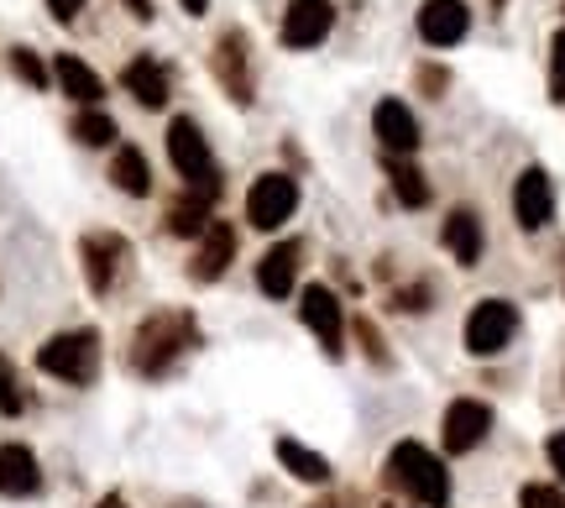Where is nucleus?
<instances>
[{"label":"nucleus","instance_id":"obj_1","mask_svg":"<svg viewBox=\"0 0 565 508\" xmlns=\"http://www.w3.org/2000/svg\"><path fill=\"white\" fill-rule=\"evenodd\" d=\"M194 346H200L194 315H183V309H158V315H147V320L137 326L131 367H137L141 378H162V372L179 362L183 351H194Z\"/></svg>","mask_w":565,"mask_h":508},{"label":"nucleus","instance_id":"obj_2","mask_svg":"<svg viewBox=\"0 0 565 508\" xmlns=\"http://www.w3.org/2000/svg\"><path fill=\"white\" fill-rule=\"evenodd\" d=\"M387 477H393V488H404L414 504L424 508H445L450 504V472L445 462L435 456L429 446L419 441H398L393 456H387Z\"/></svg>","mask_w":565,"mask_h":508},{"label":"nucleus","instance_id":"obj_3","mask_svg":"<svg viewBox=\"0 0 565 508\" xmlns=\"http://www.w3.org/2000/svg\"><path fill=\"white\" fill-rule=\"evenodd\" d=\"M38 367L47 378H58V383H95V372H100V336L95 330H63L53 341L38 351Z\"/></svg>","mask_w":565,"mask_h":508},{"label":"nucleus","instance_id":"obj_4","mask_svg":"<svg viewBox=\"0 0 565 508\" xmlns=\"http://www.w3.org/2000/svg\"><path fill=\"white\" fill-rule=\"evenodd\" d=\"M299 210V179L294 173H257L246 189V221L257 231H278Z\"/></svg>","mask_w":565,"mask_h":508},{"label":"nucleus","instance_id":"obj_5","mask_svg":"<svg viewBox=\"0 0 565 508\" xmlns=\"http://www.w3.org/2000/svg\"><path fill=\"white\" fill-rule=\"evenodd\" d=\"M513 336H519V309L508 299H482L466 315V351L471 357H498V351H508Z\"/></svg>","mask_w":565,"mask_h":508},{"label":"nucleus","instance_id":"obj_6","mask_svg":"<svg viewBox=\"0 0 565 508\" xmlns=\"http://www.w3.org/2000/svg\"><path fill=\"white\" fill-rule=\"evenodd\" d=\"M168 163L179 168L183 179L200 189V179L215 189V163H210V142H204V131L194 116H173L168 121Z\"/></svg>","mask_w":565,"mask_h":508},{"label":"nucleus","instance_id":"obj_7","mask_svg":"<svg viewBox=\"0 0 565 508\" xmlns=\"http://www.w3.org/2000/svg\"><path fill=\"white\" fill-rule=\"evenodd\" d=\"M299 315H303V326L315 330V341L324 346V357H341L345 351V309H341V299H335V288L309 284L299 294Z\"/></svg>","mask_w":565,"mask_h":508},{"label":"nucleus","instance_id":"obj_8","mask_svg":"<svg viewBox=\"0 0 565 508\" xmlns=\"http://www.w3.org/2000/svg\"><path fill=\"white\" fill-rule=\"evenodd\" d=\"M487 430H492V409L482 399H450L445 404V420H440V441L450 456H466V451H477L487 441Z\"/></svg>","mask_w":565,"mask_h":508},{"label":"nucleus","instance_id":"obj_9","mask_svg":"<svg viewBox=\"0 0 565 508\" xmlns=\"http://www.w3.org/2000/svg\"><path fill=\"white\" fill-rule=\"evenodd\" d=\"M335 27V6L330 0H288L282 11V47H320Z\"/></svg>","mask_w":565,"mask_h":508},{"label":"nucleus","instance_id":"obj_10","mask_svg":"<svg viewBox=\"0 0 565 508\" xmlns=\"http://www.w3.org/2000/svg\"><path fill=\"white\" fill-rule=\"evenodd\" d=\"M79 257H84V273H89V288L95 294H110L116 278H121V263H126V242L116 231H89L79 242Z\"/></svg>","mask_w":565,"mask_h":508},{"label":"nucleus","instance_id":"obj_11","mask_svg":"<svg viewBox=\"0 0 565 508\" xmlns=\"http://www.w3.org/2000/svg\"><path fill=\"white\" fill-rule=\"evenodd\" d=\"M513 215L524 231H545L555 221V189H550L545 168H524L519 183H513Z\"/></svg>","mask_w":565,"mask_h":508},{"label":"nucleus","instance_id":"obj_12","mask_svg":"<svg viewBox=\"0 0 565 508\" xmlns=\"http://www.w3.org/2000/svg\"><path fill=\"white\" fill-rule=\"evenodd\" d=\"M471 32V11L466 0H424L419 6V38L429 47H456Z\"/></svg>","mask_w":565,"mask_h":508},{"label":"nucleus","instance_id":"obj_13","mask_svg":"<svg viewBox=\"0 0 565 508\" xmlns=\"http://www.w3.org/2000/svg\"><path fill=\"white\" fill-rule=\"evenodd\" d=\"M372 131H377V142H383L387 158H408V152L419 147V121H414V110H408L404 100H377Z\"/></svg>","mask_w":565,"mask_h":508},{"label":"nucleus","instance_id":"obj_14","mask_svg":"<svg viewBox=\"0 0 565 508\" xmlns=\"http://www.w3.org/2000/svg\"><path fill=\"white\" fill-rule=\"evenodd\" d=\"M231 257H236V225H231V221H210V231H204L200 246H194L189 278H194V284H215L225 267H231Z\"/></svg>","mask_w":565,"mask_h":508},{"label":"nucleus","instance_id":"obj_15","mask_svg":"<svg viewBox=\"0 0 565 508\" xmlns=\"http://www.w3.org/2000/svg\"><path fill=\"white\" fill-rule=\"evenodd\" d=\"M299 263H303V242H278L263 252V263H257V288H263L267 299H288L294 284H299Z\"/></svg>","mask_w":565,"mask_h":508},{"label":"nucleus","instance_id":"obj_16","mask_svg":"<svg viewBox=\"0 0 565 508\" xmlns=\"http://www.w3.org/2000/svg\"><path fill=\"white\" fill-rule=\"evenodd\" d=\"M42 488V467L32 446H21V441H6L0 446V498H32Z\"/></svg>","mask_w":565,"mask_h":508},{"label":"nucleus","instance_id":"obj_17","mask_svg":"<svg viewBox=\"0 0 565 508\" xmlns=\"http://www.w3.org/2000/svg\"><path fill=\"white\" fill-rule=\"evenodd\" d=\"M440 242H445V252H450L461 267H477V263H482V246H487L482 215H477V210H466V204H461V210H450V215H445Z\"/></svg>","mask_w":565,"mask_h":508},{"label":"nucleus","instance_id":"obj_18","mask_svg":"<svg viewBox=\"0 0 565 508\" xmlns=\"http://www.w3.org/2000/svg\"><path fill=\"white\" fill-rule=\"evenodd\" d=\"M215 74H221V84L231 89V100L252 105V74H246V38L242 32H225V38L215 42Z\"/></svg>","mask_w":565,"mask_h":508},{"label":"nucleus","instance_id":"obj_19","mask_svg":"<svg viewBox=\"0 0 565 508\" xmlns=\"http://www.w3.org/2000/svg\"><path fill=\"white\" fill-rule=\"evenodd\" d=\"M53 80H58V89L68 100H79V105L105 100V80L84 59H74V53H58V59H53Z\"/></svg>","mask_w":565,"mask_h":508},{"label":"nucleus","instance_id":"obj_20","mask_svg":"<svg viewBox=\"0 0 565 508\" xmlns=\"http://www.w3.org/2000/svg\"><path fill=\"white\" fill-rule=\"evenodd\" d=\"M121 84H126V95H137L141 110H162L168 105V74L158 68V59H131L121 68Z\"/></svg>","mask_w":565,"mask_h":508},{"label":"nucleus","instance_id":"obj_21","mask_svg":"<svg viewBox=\"0 0 565 508\" xmlns=\"http://www.w3.org/2000/svg\"><path fill=\"white\" fill-rule=\"evenodd\" d=\"M273 456L282 462L288 477H299L309 488H324V483H330V462H324L320 451H309L303 441H294V435H278V441H273Z\"/></svg>","mask_w":565,"mask_h":508},{"label":"nucleus","instance_id":"obj_22","mask_svg":"<svg viewBox=\"0 0 565 508\" xmlns=\"http://www.w3.org/2000/svg\"><path fill=\"white\" fill-rule=\"evenodd\" d=\"M110 183H116L121 194H131V200H147V194H152V168L141 158V147H131V142L116 147V158H110Z\"/></svg>","mask_w":565,"mask_h":508},{"label":"nucleus","instance_id":"obj_23","mask_svg":"<svg viewBox=\"0 0 565 508\" xmlns=\"http://www.w3.org/2000/svg\"><path fill=\"white\" fill-rule=\"evenodd\" d=\"M383 168H387V183H393V194H398L408 210L429 204V179H424V173L408 163V158H383Z\"/></svg>","mask_w":565,"mask_h":508},{"label":"nucleus","instance_id":"obj_24","mask_svg":"<svg viewBox=\"0 0 565 508\" xmlns=\"http://www.w3.org/2000/svg\"><path fill=\"white\" fill-rule=\"evenodd\" d=\"M210 200H200V194H189V200H179L173 210H168V225H173V236H194L200 242L204 231H210Z\"/></svg>","mask_w":565,"mask_h":508},{"label":"nucleus","instance_id":"obj_25","mask_svg":"<svg viewBox=\"0 0 565 508\" xmlns=\"http://www.w3.org/2000/svg\"><path fill=\"white\" fill-rule=\"evenodd\" d=\"M74 137H79L84 147H110L121 131H116V121H110L105 110H84L79 121H74Z\"/></svg>","mask_w":565,"mask_h":508},{"label":"nucleus","instance_id":"obj_26","mask_svg":"<svg viewBox=\"0 0 565 508\" xmlns=\"http://www.w3.org/2000/svg\"><path fill=\"white\" fill-rule=\"evenodd\" d=\"M21 409H26V393H21V378H17V367L0 357V414L6 420H17Z\"/></svg>","mask_w":565,"mask_h":508},{"label":"nucleus","instance_id":"obj_27","mask_svg":"<svg viewBox=\"0 0 565 508\" xmlns=\"http://www.w3.org/2000/svg\"><path fill=\"white\" fill-rule=\"evenodd\" d=\"M550 100L565 105V27L550 38Z\"/></svg>","mask_w":565,"mask_h":508},{"label":"nucleus","instance_id":"obj_28","mask_svg":"<svg viewBox=\"0 0 565 508\" xmlns=\"http://www.w3.org/2000/svg\"><path fill=\"white\" fill-rule=\"evenodd\" d=\"M11 68H17V80L32 84V89H42V84H47V68H42V59L32 53V47H11Z\"/></svg>","mask_w":565,"mask_h":508},{"label":"nucleus","instance_id":"obj_29","mask_svg":"<svg viewBox=\"0 0 565 508\" xmlns=\"http://www.w3.org/2000/svg\"><path fill=\"white\" fill-rule=\"evenodd\" d=\"M519 508H565V493L550 483H524L519 488Z\"/></svg>","mask_w":565,"mask_h":508},{"label":"nucleus","instance_id":"obj_30","mask_svg":"<svg viewBox=\"0 0 565 508\" xmlns=\"http://www.w3.org/2000/svg\"><path fill=\"white\" fill-rule=\"evenodd\" d=\"M356 341H362V351L366 357H372V362H387V351H383V336H377V326H372V320H356Z\"/></svg>","mask_w":565,"mask_h":508},{"label":"nucleus","instance_id":"obj_31","mask_svg":"<svg viewBox=\"0 0 565 508\" xmlns=\"http://www.w3.org/2000/svg\"><path fill=\"white\" fill-rule=\"evenodd\" d=\"M393 305H398V309H408V315H419V309H429V284L398 288V294H393Z\"/></svg>","mask_w":565,"mask_h":508},{"label":"nucleus","instance_id":"obj_32","mask_svg":"<svg viewBox=\"0 0 565 508\" xmlns=\"http://www.w3.org/2000/svg\"><path fill=\"white\" fill-rule=\"evenodd\" d=\"M545 456H550V472L565 483V430H555V435L545 441Z\"/></svg>","mask_w":565,"mask_h":508},{"label":"nucleus","instance_id":"obj_33","mask_svg":"<svg viewBox=\"0 0 565 508\" xmlns=\"http://www.w3.org/2000/svg\"><path fill=\"white\" fill-rule=\"evenodd\" d=\"M47 11H53L58 21H74L84 11V0H47Z\"/></svg>","mask_w":565,"mask_h":508},{"label":"nucleus","instance_id":"obj_34","mask_svg":"<svg viewBox=\"0 0 565 508\" xmlns=\"http://www.w3.org/2000/svg\"><path fill=\"white\" fill-rule=\"evenodd\" d=\"M419 84L424 89H445V74L440 68H419Z\"/></svg>","mask_w":565,"mask_h":508},{"label":"nucleus","instance_id":"obj_35","mask_svg":"<svg viewBox=\"0 0 565 508\" xmlns=\"http://www.w3.org/2000/svg\"><path fill=\"white\" fill-rule=\"evenodd\" d=\"M126 11L137 21H152V0H126Z\"/></svg>","mask_w":565,"mask_h":508},{"label":"nucleus","instance_id":"obj_36","mask_svg":"<svg viewBox=\"0 0 565 508\" xmlns=\"http://www.w3.org/2000/svg\"><path fill=\"white\" fill-rule=\"evenodd\" d=\"M183 11H189V17H204V11H210V0H179Z\"/></svg>","mask_w":565,"mask_h":508},{"label":"nucleus","instance_id":"obj_37","mask_svg":"<svg viewBox=\"0 0 565 508\" xmlns=\"http://www.w3.org/2000/svg\"><path fill=\"white\" fill-rule=\"evenodd\" d=\"M309 508H351L345 498H324V504H309Z\"/></svg>","mask_w":565,"mask_h":508},{"label":"nucleus","instance_id":"obj_38","mask_svg":"<svg viewBox=\"0 0 565 508\" xmlns=\"http://www.w3.org/2000/svg\"><path fill=\"white\" fill-rule=\"evenodd\" d=\"M100 508H126V504H121V498H105V504H100Z\"/></svg>","mask_w":565,"mask_h":508},{"label":"nucleus","instance_id":"obj_39","mask_svg":"<svg viewBox=\"0 0 565 508\" xmlns=\"http://www.w3.org/2000/svg\"><path fill=\"white\" fill-rule=\"evenodd\" d=\"M383 508H398V504H383Z\"/></svg>","mask_w":565,"mask_h":508},{"label":"nucleus","instance_id":"obj_40","mask_svg":"<svg viewBox=\"0 0 565 508\" xmlns=\"http://www.w3.org/2000/svg\"><path fill=\"white\" fill-rule=\"evenodd\" d=\"M179 508H189V504H179Z\"/></svg>","mask_w":565,"mask_h":508}]
</instances>
